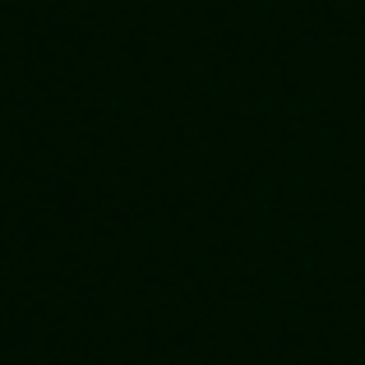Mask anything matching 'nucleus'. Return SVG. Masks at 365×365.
Wrapping results in <instances>:
<instances>
[]
</instances>
